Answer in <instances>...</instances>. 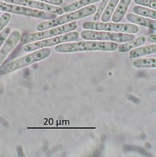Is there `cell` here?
Returning <instances> with one entry per match:
<instances>
[{
  "mask_svg": "<svg viewBox=\"0 0 156 157\" xmlns=\"http://www.w3.org/2000/svg\"><path fill=\"white\" fill-rule=\"evenodd\" d=\"M11 19V14L10 13L4 12L0 16V33L5 29Z\"/></svg>",
  "mask_w": 156,
  "mask_h": 157,
  "instance_id": "20",
  "label": "cell"
},
{
  "mask_svg": "<svg viewBox=\"0 0 156 157\" xmlns=\"http://www.w3.org/2000/svg\"><path fill=\"white\" fill-rule=\"evenodd\" d=\"M156 52V45L155 43L153 44L148 45L145 46H139L136 48L132 49L129 51V59H136L140 58L142 56L146 55H150L155 54Z\"/></svg>",
  "mask_w": 156,
  "mask_h": 157,
  "instance_id": "13",
  "label": "cell"
},
{
  "mask_svg": "<svg viewBox=\"0 0 156 157\" xmlns=\"http://www.w3.org/2000/svg\"><path fill=\"white\" fill-rule=\"evenodd\" d=\"M118 47V43L109 41L85 40L60 44L55 46V52L59 53H74L85 51H115Z\"/></svg>",
  "mask_w": 156,
  "mask_h": 157,
  "instance_id": "1",
  "label": "cell"
},
{
  "mask_svg": "<svg viewBox=\"0 0 156 157\" xmlns=\"http://www.w3.org/2000/svg\"><path fill=\"white\" fill-rule=\"evenodd\" d=\"M11 32V27H6L0 33V49H1L2 46L6 42V39L7 38L8 36L10 35V34Z\"/></svg>",
  "mask_w": 156,
  "mask_h": 157,
  "instance_id": "22",
  "label": "cell"
},
{
  "mask_svg": "<svg viewBox=\"0 0 156 157\" xmlns=\"http://www.w3.org/2000/svg\"><path fill=\"white\" fill-rule=\"evenodd\" d=\"M96 6L94 5H89L82 7L75 11L69 12L64 15H60L59 17L51 20H47L38 24L36 29L37 31H41L51 28L67 24L71 22L81 19L94 14L96 10Z\"/></svg>",
  "mask_w": 156,
  "mask_h": 157,
  "instance_id": "3",
  "label": "cell"
},
{
  "mask_svg": "<svg viewBox=\"0 0 156 157\" xmlns=\"http://www.w3.org/2000/svg\"><path fill=\"white\" fill-rule=\"evenodd\" d=\"M126 19L132 24L141 25L154 30L156 29V21L155 19L142 17L134 13H128L126 15Z\"/></svg>",
  "mask_w": 156,
  "mask_h": 157,
  "instance_id": "11",
  "label": "cell"
},
{
  "mask_svg": "<svg viewBox=\"0 0 156 157\" xmlns=\"http://www.w3.org/2000/svg\"><path fill=\"white\" fill-rule=\"evenodd\" d=\"M78 28L76 22L73 21L64 25H62L41 31L35 33H27L23 34L21 37V42L26 44L30 42L44 40L46 38L57 36L69 32L74 31Z\"/></svg>",
  "mask_w": 156,
  "mask_h": 157,
  "instance_id": "4",
  "label": "cell"
},
{
  "mask_svg": "<svg viewBox=\"0 0 156 157\" xmlns=\"http://www.w3.org/2000/svg\"><path fill=\"white\" fill-rule=\"evenodd\" d=\"M21 37V34L18 30H14L11 32L10 35L8 36L6 42L0 49V66L6 60L7 56L15 48V47L20 41Z\"/></svg>",
  "mask_w": 156,
  "mask_h": 157,
  "instance_id": "10",
  "label": "cell"
},
{
  "mask_svg": "<svg viewBox=\"0 0 156 157\" xmlns=\"http://www.w3.org/2000/svg\"><path fill=\"white\" fill-rule=\"evenodd\" d=\"M132 0H120V2L114 10L111 19L114 23H120L123 19L128 11L129 4Z\"/></svg>",
  "mask_w": 156,
  "mask_h": 157,
  "instance_id": "12",
  "label": "cell"
},
{
  "mask_svg": "<svg viewBox=\"0 0 156 157\" xmlns=\"http://www.w3.org/2000/svg\"><path fill=\"white\" fill-rule=\"evenodd\" d=\"M138 6L147 7L153 10L156 9V0H133Z\"/></svg>",
  "mask_w": 156,
  "mask_h": 157,
  "instance_id": "21",
  "label": "cell"
},
{
  "mask_svg": "<svg viewBox=\"0 0 156 157\" xmlns=\"http://www.w3.org/2000/svg\"><path fill=\"white\" fill-rule=\"evenodd\" d=\"M3 1L9 3L16 4V5L25 6L34 9V10L49 12L57 15H63L64 13L61 7L50 5V4H47L39 1H36V0H3Z\"/></svg>",
  "mask_w": 156,
  "mask_h": 157,
  "instance_id": "9",
  "label": "cell"
},
{
  "mask_svg": "<svg viewBox=\"0 0 156 157\" xmlns=\"http://www.w3.org/2000/svg\"><path fill=\"white\" fill-rule=\"evenodd\" d=\"M82 27L85 30H104V31L122 33L128 34H136L139 32L140 29L137 25L132 23H108V22L86 21L82 24Z\"/></svg>",
  "mask_w": 156,
  "mask_h": 157,
  "instance_id": "6",
  "label": "cell"
},
{
  "mask_svg": "<svg viewBox=\"0 0 156 157\" xmlns=\"http://www.w3.org/2000/svg\"><path fill=\"white\" fill-rule=\"evenodd\" d=\"M0 11L10 13L11 14L14 13L16 15L33 17V18L43 19L45 21L53 19L57 17V15L51 13L49 12L38 10H34V9L25 6L16 5V4L13 3H9L1 1H0Z\"/></svg>",
  "mask_w": 156,
  "mask_h": 157,
  "instance_id": "8",
  "label": "cell"
},
{
  "mask_svg": "<svg viewBox=\"0 0 156 157\" xmlns=\"http://www.w3.org/2000/svg\"><path fill=\"white\" fill-rule=\"evenodd\" d=\"M99 1H101V0H79V1L75 2L74 3L69 4L68 6H64L63 8V10L64 12L65 13L75 11L84 7L92 5V3L98 2Z\"/></svg>",
  "mask_w": 156,
  "mask_h": 157,
  "instance_id": "15",
  "label": "cell"
},
{
  "mask_svg": "<svg viewBox=\"0 0 156 157\" xmlns=\"http://www.w3.org/2000/svg\"><path fill=\"white\" fill-rule=\"evenodd\" d=\"M146 38H147V41H148V42L155 44V42H156V35H155V34L154 33V34H150V35H149Z\"/></svg>",
  "mask_w": 156,
  "mask_h": 157,
  "instance_id": "24",
  "label": "cell"
},
{
  "mask_svg": "<svg viewBox=\"0 0 156 157\" xmlns=\"http://www.w3.org/2000/svg\"><path fill=\"white\" fill-rule=\"evenodd\" d=\"M51 54V50L48 48H45L33 51L31 54L11 60L0 66V75H7L9 73L40 62L48 58Z\"/></svg>",
  "mask_w": 156,
  "mask_h": 157,
  "instance_id": "2",
  "label": "cell"
},
{
  "mask_svg": "<svg viewBox=\"0 0 156 157\" xmlns=\"http://www.w3.org/2000/svg\"><path fill=\"white\" fill-rule=\"evenodd\" d=\"M36 1H39L43 3L56 6H59L63 3V0H36Z\"/></svg>",
  "mask_w": 156,
  "mask_h": 157,
  "instance_id": "23",
  "label": "cell"
},
{
  "mask_svg": "<svg viewBox=\"0 0 156 157\" xmlns=\"http://www.w3.org/2000/svg\"><path fill=\"white\" fill-rule=\"evenodd\" d=\"M108 1H109V0H102L98 8H96V11L94 13V15L93 17V21H98L101 19L103 12L105 11V8L107 6Z\"/></svg>",
  "mask_w": 156,
  "mask_h": 157,
  "instance_id": "19",
  "label": "cell"
},
{
  "mask_svg": "<svg viewBox=\"0 0 156 157\" xmlns=\"http://www.w3.org/2000/svg\"><path fill=\"white\" fill-rule=\"evenodd\" d=\"M79 37L80 34L79 33V32H76L74 30V31L63 34H61V35L26 44L23 46V50L27 52H31L39 49L58 45L60 44L75 42L79 40Z\"/></svg>",
  "mask_w": 156,
  "mask_h": 157,
  "instance_id": "7",
  "label": "cell"
},
{
  "mask_svg": "<svg viewBox=\"0 0 156 157\" xmlns=\"http://www.w3.org/2000/svg\"><path fill=\"white\" fill-rule=\"evenodd\" d=\"M120 0H109L108 2L107 6L104 11L101 17L102 22H108L111 19L112 15L113 14L114 10L118 6Z\"/></svg>",
  "mask_w": 156,
  "mask_h": 157,
  "instance_id": "16",
  "label": "cell"
},
{
  "mask_svg": "<svg viewBox=\"0 0 156 157\" xmlns=\"http://www.w3.org/2000/svg\"><path fill=\"white\" fill-rule=\"evenodd\" d=\"M132 65L136 68H155L156 59L154 58L137 59L132 62Z\"/></svg>",
  "mask_w": 156,
  "mask_h": 157,
  "instance_id": "18",
  "label": "cell"
},
{
  "mask_svg": "<svg viewBox=\"0 0 156 157\" xmlns=\"http://www.w3.org/2000/svg\"><path fill=\"white\" fill-rule=\"evenodd\" d=\"M146 38L144 36H140L137 38H134L133 40L124 42V44L118 46V51L120 53H124V52H129L132 49L136 48L139 47L146 42Z\"/></svg>",
  "mask_w": 156,
  "mask_h": 157,
  "instance_id": "14",
  "label": "cell"
},
{
  "mask_svg": "<svg viewBox=\"0 0 156 157\" xmlns=\"http://www.w3.org/2000/svg\"><path fill=\"white\" fill-rule=\"evenodd\" d=\"M80 36L85 40L109 41L116 43H124L136 38L133 34L113 33L104 30H84L80 33Z\"/></svg>",
  "mask_w": 156,
  "mask_h": 157,
  "instance_id": "5",
  "label": "cell"
},
{
  "mask_svg": "<svg viewBox=\"0 0 156 157\" xmlns=\"http://www.w3.org/2000/svg\"><path fill=\"white\" fill-rule=\"evenodd\" d=\"M133 11L134 14L138 15L148 17V18L155 20L156 19V11L155 10H153V9L144 6H136L133 8Z\"/></svg>",
  "mask_w": 156,
  "mask_h": 157,
  "instance_id": "17",
  "label": "cell"
}]
</instances>
